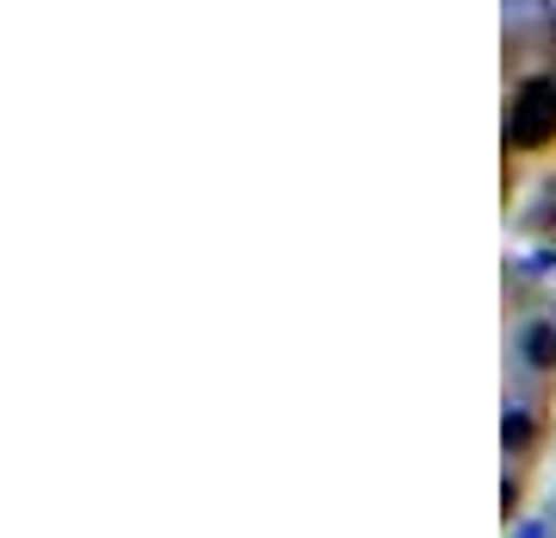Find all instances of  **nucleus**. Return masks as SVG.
Returning a JSON list of instances; mask_svg holds the SVG:
<instances>
[{"instance_id":"obj_4","label":"nucleus","mask_w":556,"mask_h":538,"mask_svg":"<svg viewBox=\"0 0 556 538\" xmlns=\"http://www.w3.org/2000/svg\"><path fill=\"white\" fill-rule=\"evenodd\" d=\"M513 276H519V283H551V276H556V245H538L531 257H519V263H513Z\"/></svg>"},{"instance_id":"obj_2","label":"nucleus","mask_w":556,"mask_h":538,"mask_svg":"<svg viewBox=\"0 0 556 538\" xmlns=\"http://www.w3.org/2000/svg\"><path fill=\"white\" fill-rule=\"evenodd\" d=\"M519 370L526 376H556V320L551 313L519 320Z\"/></svg>"},{"instance_id":"obj_1","label":"nucleus","mask_w":556,"mask_h":538,"mask_svg":"<svg viewBox=\"0 0 556 538\" xmlns=\"http://www.w3.org/2000/svg\"><path fill=\"white\" fill-rule=\"evenodd\" d=\"M556 138V70L526 76L513 88V113H506V151H544Z\"/></svg>"},{"instance_id":"obj_3","label":"nucleus","mask_w":556,"mask_h":538,"mask_svg":"<svg viewBox=\"0 0 556 538\" xmlns=\"http://www.w3.org/2000/svg\"><path fill=\"white\" fill-rule=\"evenodd\" d=\"M531 445H538V413L519 408V401L501 408V451H506V458H526Z\"/></svg>"},{"instance_id":"obj_7","label":"nucleus","mask_w":556,"mask_h":538,"mask_svg":"<svg viewBox=\"0 0 556 538\" xmlns=\"http://www.w3.org/2000/svg\"><path fill=\"white\" fill-rule=\"evenodd\" d=\"M551 45H556V13H551Z\"/></svg>"},{"instance_id":"obj_5","label":"nucleus","mask_w":556,"mask_h":538,"mask_svg":"<svg viewBox=\"0 0 556 538\" xmlns=\"http://www.w3.org/2000/svg\"><path fill=\"white\" fill-rule=\"evenodd\" d=\"M513 538H551V520H513Z\"/></svg>"},{"instance_id":"obj_6","label":"nucleus","mask_w":556,"mask_h":538,"mask_svg":"<svg viewBox=\"0 0 556 538\" xmlns=\"http://www.w3.org/2000/svg\"><path fill=\"white\" fill-rule=\"evenodd\" d=\"M501 513H506V520L519 513V476H506V483H501Z\"/></svg>"}]
</instances>
